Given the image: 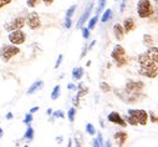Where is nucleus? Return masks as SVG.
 <instances>
[{
	"label": "nucleus",
	"instance_id": "ea45409f",
	"mask_svg": "<svg viewBox=\"0 0 158 147\" xmlns=\"http://www.w3.org/2000/svg\"><path fill=\"white\" fill-rule=\"evenodd\" d=\"M67 87H69V90H71V89H72V90H75V89H76V86H75V85H71V84H70Z\"/></svg>",
	"mask_w": 158,
	"mask_h": 147
},
{
	"label": "nucleus",
	"instance_id": "58836bf2",
	"mask_svg": "<svg viewBox=\"0 0 158 147\" xmlns=\"http://www.w3.org/2000/svg\"><path fill=\"white\" fill-rule=\"evenodd\" d=\"M36 111H39V107H34V108L30 110V112H31V114H34V112H36Z\"/></svg>",
	"mask_w": 158,
	"mask_h": 147
},
{
	"label": "nucleus",
	"instance_id": "4468645a",
	"mask_svg": "<svg viewBox=\"0 0 158 147\" xmlns=\"http://www.w3.org/2000/svg\"><path fill=\"white\" fill-rule=\"evenodd\" d=\"M113 137H114V140H116V142H117L118 146H123L125 142H126V140H127V133L126 132H122V131H118V132L114 133Z\"/></svg>",
	"mask_w": 158,
	"mask_h": 147
},
{
	"label": "nucleus",
	"instance_id": "a878e982",
	"mask_svg": "<svg viewBox=\"0 0 158 147\" xmlns=\"http://www.w3.org/2000/svg\"><path fill=\"white\" fill-rule=\"evenodd\" d=\"M105 5H106V0H100V2H98V6L96 9V15H100V13L105 8Z\"/></svg>",
	"mask_w": 158,
	"mask_h": 147
},
{
	"label": "nucleus",
	"instance_id": "9b49d317",
	"mask_svg": "<svg viewBox=\"0 0 158 147\" xmlns=\"http://www.w3.org/2000/svg\"><path fill=\"white\" fill-rule=\"evenodd\" d=\"M87 92H89V89H87L84 84H80V85H78L77 95H76V97H73V105H75L76 107H77L78 105H80V100H81V97H84Z\"/></svg>",
	"mask_w": 158,
	"mask_h": 147
},
{
	"label": "nucleus",
	"instance_id": "39448f33",
	"mask_svg": "<svg viewBox=\"0 0 158 147\" xmlns=\"http://www.w3.org/2000/svg\"><path fill=\"white\" fill-rule=\"evenodd\" d=\"M20 52V49L18 48V45H3L0 49V59L4 62H8L11 57H14L15 55H18Z\"/></svg>",
	"mask_w": 158,
	"mask_h": 147
},
{
	"label": "nucleus",
	"instance_id": "6e6552de",
	"mask_svg": "<svg viewBox=\"0 0 158 147\" xmlns=\"http://www.w3.org/2000/svg\"><path fill=\"white\" fill-rule=\"evenodd\" d=\"M25 24H26V18H24V16H18V18H15L14 20L6 23V24L4 25V29L10 32V31H14V30L23 29Z\"/></svg>",
	"mask_w": 158,
	"mask_h": 147
},
{
	"label": "nucleus",
	"instance_id": "b1692460",
	"mask_svg": "<svg viewBox=\"0 0 158 147\" xmlns=\"http://www.w3.org/2000/svg\"><path fill=\"white\" fill-rule=\"evenodd\" d=\"M97 20H98V15H95L92 19H90V20H89V29H90V30H92V29L96 26Z\"/></svg>",
	"mask_w": 158,
	"mask_h": 147
},
{
	"label": "nucleus",
	"instance_id": "7c9ffc66",
	"mask_svg": "<svg viewBox=\"0 0 158 147\" xmlns=\"http://www.w3.org/2000/svg\"><path fill=\"white\" fill-rule=\"evenodd\" d=\"M71 24H72V21H71V18H65V21H64V25H65V27H66V29H70V27H71Z\"/></svg>",
	"mask_w": 158,
	"mask_h": 147
},
{
	"label": "nucleus",
	"instance_id": "2eb2a0df",
	"mask_svg": "<svg viewBox=\"0 0 158 147\" xmlns=\"http://www.w3.org/2000/svg\"><path fill=\"white\" fill-rule=\"evenodd\" d=\"M136 27V24H135V20L132 18H128L123 21V29H125V32H131L133 29Z\"/></svg>",
	"mask_w": 158,
	"mask_h": 147
},
{
	"label": "nucleus",
	"instance_id": "ddd939ff",
	"mask_svg": "<svg viewBox=\"0 0 158 147\" xmlns=\"http://www.w3.org/2000/svg\"><path fill=\"white\" fill-rule=\"evenodd\" d=\"M113 34L116 36V39L118 41H121L125 38V29H123V26L121 24H114V26H113Z\"/></svg>",
	"mask_w": 158,
	"mask_h": 147
},
{
	"label": "nucleus",
	"instance_id": "412c9836",
	"mask_svg": "<svg viewBox=\"0 0 158 147\" xmlns=\"http://www.w3.org/2000/svg\"><path fill=\"white\" fill-rule=\"evenodd\" d=\"M59 97H60V86L56 85V86L54 87L52 92H51V99H52V100H57Z\"/></svg>",
	"mask_w": 158,
	"mask_h": 147
},
{
	"label": "nucleus",
	"instance_id": "0eeeda50",
	"mask_svg": "<svg viewBox=\"0 0 158 147\" xmlns=\"http://www.w3.org/2000/svg\"><path fill=\"white\" fill-rule=\"evenodd\" d=\"M8 39H9V41H10L11 44H14V45H21V44H24L25 40H26V34H25L21 29L14 30V31H10V32H9Z\"/></svg>",
	"mask_w": 158,
	"mask_h": 147
},
{
	"label": "nucleus",
	"instance_id": "c756f323",
	"mask_svg": "<svg viewBox=\"0 0 158 147\" xmlns=\"http://www.w3.org/2000/svg\"><path fill=\"white\" fill-rule=\"evenodd\" d=\"M82 36L85 39H87L90 36V29L89 27H82Z\"/></svg>",
	"mask_w": 158,
	"mask_h": 147
},
{
	"label": "nucleus",
	"instance_id": "e433bc0d",
	"mask_svg": "<svg viewBox=\"0 0 158 147\" xmlns=\"http://www.w3.org/2000/svg\"><path fill=\"white\" fill-rule=\"evenodd\" d=\"M126 3H127V0H122V4H121V8H120V10H121V13L125 10V6H126Z\"/></svg>",
	"mask_w": 158,
	"mask_h": 147
},
{
	"label": "nucleus",
	"instance_id": "20e7f679",
	"mask_svg": "<svg viewBox=\"0 0 158 147\" xmlns=\"http://www.w3.org/2000/svg\"><path fill=\"white\" fill-rule=\"evenodd\" d=\"M111 57L114 61V64L118 67H122L127 64V56H126V50L121 46V45H114L112 52H111Z\"/></svg>",
	"mask_w": 158,
	"mask_h": 147
},
{
	"label": "nucleus",
	"instance_id": "5701e85b",
	"mask_svg": "<svg viewBox=\"0 0 158 147\" xmlns=\"http://www.w3.org/2000/svg\"><path fill=\"white\" fill-rule=\"evenodd\" d=\"M75 114H76L75 107H71V108L69 110V112H67V117H69V121H70V122H73V121H75Z\"/></svg>",
	"mask_w": 158,
	"mask_h": 147
},
{
	"label": "nucleus",
	"instance_id": "9d476101",
	"mask_svg": "<svg viewBox=\"0 0 158 147\" xmlns=\"http://www.w3.org/2000/svg\"><path fill=\"white\" fill-rule=\"evenodd\" d=\"M107 120H108L110 122H112V124L118 125V126H122V127H126V126H127V122L123 120V117H122L120 114H118V112H116V111L108 114Z\"/></svg>",
	"mask_w": 158,
	"mask_h": 147
},
{
	"label": "nucleus",
	"instance_id": "393cba45",
	"mask_svg": "<svg viewBox=\"0 0 158 147\" xmlns=\"http://www.w3.org/2000/svg\"><path fill=\"white\" fill-rule=\"evenodd\" d=\"M102 145H103L102 135H98V136H97V138H96V140H94V142H92V146H95V147H98V146H102Z\"/></svg>",
	"mask_w": 158,
	"mask_h": 147
},
{
	"label": "nucleus",
	"instance_id": "6ab92c4d",
	"mask_svg": "<svg viewBox=\"0 0 158 147\" xmlns=\"http://www.w3.org/2000/svg\"><path fill=\"white\" fill-rule=\"evenodd\" d=\"M24 138H26L27 141H32V138H34V130H32V127H27V130H26V132H25V135H24Z\"/></svg>",
	"mask_w": 158,
	"mask_h": 147
},
{
	"label": "nucleus",
	"instance_id": "cd10ccee",
	"mask_svg": "<svg viewBox=\"0 0 158 147\" xmlns=\"http://www.w3.org/2000/svg\"><path fill=\"white\" fill-rule=\"evenodd\" d=\"M100 87H101V90H102L103 92H110V91H111V86H110L107 82H101V84H100Z\"/></svg>",
	"mask_w": 158,
	"mask_h": 147
},
{
	"label": "nucleus",
	"instance_id": "a19ab883",
	"mask_svg": "<svg viewBox=\"0 0 158 147\" xmlns=\"http://www.w3.org/2000/svg\"><path fill=\"white\" fill-rule=\"evenodd\" d=\"M6 119H8V120H11V119H13V114H8V115H6Z\"/></svg>",
	"mask_w": 158,
	"mask_h": 147
},
{
	"label": "nucleus",
	"instance_id": "473e14b6",
	"mask_svg": "<svg viewBox=\"0 0 158 147\" xmlns=\"http://www.w3.org/2000/svg\"><path fill=\"white\" fill-rule=\"evenodd\" d=\"M10 2H11V0H0V9L6 6L8 4H10Z\"/></svg>",
	"mask_w": 158,
	"mask_h": 147
},
{
	"label": "nucleus",
	"instance_id": "79ce46f5",
	"mask_svg": "<svg viewBox=\"0 0 158 147\" xmlns=\"http://www.w3.org/2000/svg\"><path fill=\"white\" fill-rule=\"evenodd\" d=\"M3 133H4V132H3V130H2V128H0V138H2V137H3Z\"/></svg>",
	"mask_w": 158,
	"mask_h": 147
},
{
	"label": "nucleus",
	"instance_id": "f03ea898",
	"mask_svg": "<svg viewBox=\"0 0 158 147\" xmlns=\"http://www.w3.org/2000/svg\"><path fill=\"white\" fill-rule=\"evenodd\" d=\"M143 87H144V84L142 81L128 80L126 84V87L123 90V95L122 94H117V95L126 102H136L142 97L141 92H142Z\"/></svg>",
	"mask_w": 158,
	"mask_h": 147
},
{
	"label": "nucleus",
	"instance_id": "4c0bfd02",
	"mask_svg": "<svg viewBox=\"0 0 158 147\" xmlns=\"http://www.w3.org/2000/svg\"><path fill=\"white\" fill-rule=\"evenodd\" d=\"M153 2H154V5H156V11L158 14V0H153Z\"/></svg>",
	"mask_w": 158,
	"mask_h": 147
},
{
	"label": "nucleus",
	"instance_id": "423d86ee",
	"mask_svg": "<svg viewBox=\"0 0 158 147\" xmlns=\"http://www.w3.org/2000/svg\"><path fill=\"white\" fill-rule=\"evenodd\" d=\"M137 14L142 19L149 18L153 14V6L149 0H139L137 3Z\"/></svg>",
	"mask_w": 158,
	"mask_h": 147
},
{
	"label": "nucleus",
	"instance_id": "c9c22d12",
	"mask_svg": "<svg viewBox=\"0 0 158 147\" xmlns=\"http://www.w3.org/2000/svg\"><path fill=\"white\" fill-rule=\"evenodd\" d=\"M149 114H151V120H152V122H158V117H156L153 112H149Z\"/></svg>",
	"mask_w": 158,
	"mask_h": 147
},
{
	"label": "nucleus",
	"instance_id": "aec40b11",
	"mask_svg": "<svg viewBox=\"0 0 158 147\" xmlns=\"http://www.w3.org/2000/svg\"><path fill=\"white\" fill-rule=\"evenodd\" d=\"M112 16V10L111 9H107L105 13H103V15H102V18H101V21L102 23H106V21H108L110 20V18Z\"/></svg>",
	"mask_w": 158,
	"mask_h": 147
},
{
	"label": "nucleus",
	"instance_id": "72a5a7b5",
	"mask_svg": "<svg viewBox=\"0 0 158 147\" xmlns=\"http://www.w3.org/2000/svg\"><path fill=\"white\" fill-rule=\"evenodd\" d=\"M61 61H62V55H60V56L57 57V61H56V64H55V69L60 67V65H61Z\"/></svg>",
	"mask_w": 158,
	"mask_h": 147
},
{
	"label": "nucleus",
	"instance_id": "c85d7f7f",
	"mask_svg": "<svg viewBox=\"0 0 158 147\" xmlns=\"http://www.w3.org/2000/svg\"><path fill=\"white\" fill-rule=\"evenodd\" d=\"M86 131H87L89 135H95L96 133V130H95L94 125H91V124H87L86 125Z\"/></svg>",
	"mask_w": 158,
	"mask_h": 147
},
{
	"label": "nucleus",
	"instance_id": "7ed1b4c3",
	"mask_svg": "<svg viewBox=\"0 0 158 147\" xmlns=\"http://www.w3.org/2000/svg\"><path fill=\"white\" fill-rule=\"evenodd\" d=\"M126 121H127V124H130L132 126H137V125L144 126V125H147V121H148V114L144 110L131 108L127 111Z\"/></svg>",
	"mask_w": 158,
	"mask_h": 147
},
{
	"label": "nucleus",
	"instance_id": "1a4fd4ad",
	"mask_svg": "<svg viewBox=\"0 0 158 147\" xmlns=\"http://www.w3.org/2000/svg\"><path fill=\"white\" fill-rule=\"evenodd\" d=\"M26 25L31 29V30H36L41 26V19L40 15H39L36 11L29 13L26 16Z\"/></svg>",
	"mask_w": 158,
	"mask_h": 147
},
{
	"label": "nucleus",
	"instance_id": "f3484780",
	"mask_svg": "<svg viewBox=\"0 0 158 147\" xmlns=\"http://www.w3.org/2000/svg\"><path fill=\"white\" fill-rule=\"evenodd\" d=\"M43 86H44V82H43L41 80H37L36 82H34V84L30 86V89L27 90V95H32V94H35L37 90H40Z\"/></svg>",
	"mask_w": 158,
	"mask_h": 147
},
{
	"label": "nucleus",
	"instance_id": "f704fd0d",
	"mask_svg": "<svg viewBox=\"0 0 158 147\" xmlns=\"http://www.w3.org/2000/svg\"><path fill=\"white\" fill-rule=\"evenodd\" d=\"M54 116H55V117H62V119H64V112L59 110V111H56V112L54 114Z\"/></svg>",
	"mask_w": 158,
	"mask_h": 147
},
{
	"label": "nucleus",
	"instance_id": "f8f14e48",
	"mask_svg": "<svg viewBox=\"0 0 158 147\" xmlns=\"http://www.w3.org/2000/svg\"><path fill=\"white\" fill-rule=\"evenodd\" d=\"M92 9H94V3H91V4L86 8L85 13H84V14H82V16L80 18V20H78V23H77V27H78V29H81V27H82V25L86 23V20L90 18V14H91Z\"/></svg>",
	"mask_w": 158,
	"mask_h": 147
},
{
	"label": "nucleus",
	"instance_id": "bb28decb",
	"mask_svg": "<svg viewBox=\"0 0 158 147\" xmlns=\"http://www.w3.org/2000/svg\"><path fill=\"white\" fill-rule=\"evenodd\" d=\"M76 5H72V6H70L69 9H67V11H66V16L65 18H71L72 15H73V13H75V10H76Z\"/></svg>",
	"mask_w": 158,
	"mask_h": 147
},
{
	"label": "nucleus",
	"instance_id": "a211bd4d",
	"mask_svg": "<svg viewBox=\"0 0 158 147\" xmlns=\"http://www.w3.org/2000/svg\"><path fill=\"white\" fill-rule=\"evenodd\" d=\"M84 76V69L82 67H75L72 70V79L73 80H80Z\"/></svg>",
	"mask_w": 158,
	"mask_h": 147
},
{
	"label": "nucleus",
	"instance_id": "2f4dec72",
	"mask_svg": "<svg viewBox=\"0 0 158 147\" xmlns=\"http://www.w3.org/2000/svg\"><path fill=\"white\" fill-rule=\"evenodd\" d=\"M31 121H32V114L30 112V114H27V115L25 116V119H24V124H27V125H29Z\"/></svg>",
	"mask_w": 158,
	"mask_h": 147
},
{
	"label": "nucleus",
	"instance_id": "f257e3e1",
	"mask_svg": "<svg viewBox=\"0 0 158 147\" xmlns=\"http://www.w3.org/2000/svg\"><path fill=\"white\" fill-rule=\"evenodd\" d=\"M137 61L139 75L148 79H154L158 76V48H148L144 52L138 55Z\"/></svg>",
	"mask_w": 158,
	"mask_h": 147
},
{
	"label": "nucleus",
	"instance_id": "dca6fc26",
	"mask_svg": "<svg viewBox=\"0 0 158 147\" xmlns=\"http://www.w3.org/2000/svg\"><path fill=\"white\" fill-rule=\"evenodd\" d=\"M44 3L45 5H51L54 3V0H26V4L29 8H35L39 3Z\"/></svg>",
	"mask_w": 158,
	"mask_h": 147
},
{
	"label": "nucleus",
	"instance_id": "4be33fe9",
	"mask_svg": "<svg viewBox=\"0 0 158 147\" xmlns=\"http://www.w3.org/2000/svg\"><path fill=\"white\" fill-rule=\"evenodd\" d=\"M143 43H144V45H146V46H151V45L153 44V39H152V36H151V35H148V34H146V35L143 36Z\"/></svg>",
	"mask_w": 158,
	"mask_h": 147
}]
</instances>
